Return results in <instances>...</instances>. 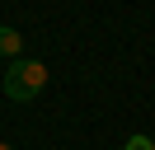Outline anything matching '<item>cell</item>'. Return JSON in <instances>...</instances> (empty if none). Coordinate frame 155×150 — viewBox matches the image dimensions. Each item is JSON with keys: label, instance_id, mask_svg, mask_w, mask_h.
<instances>
[{"label": "cell", "instance_id": "1", "mask_svg": "<svg viewBox=\"0 0 155 150\" xmlns=\"http://www.w3.org/2000/svg\"><path fill=\"white\" fill-rule=\"evenodd\" d=\"M0 84H5V99H14V103H33L42 89H47V66H42V61H28V56H19V61H10V70L0 75Z\"/></svg>", "mask_w": 155, "mask_h": 150}, {"label": "cell", "instance_id": "2", "mask_svg": "<svg viewBox=\"0 0 155 150\" xmlns=\"http://www.w3.org/2000/svg\"><path fill=\"white\" fill-rule=\"evenodd\" d=\"M19 47H24L19 28H10V24H0V56H5V61H19Z\"/></svg>", "mask_w": 155, "mask_h": 150}, {"label": "cell", "instance_id": "3", "mask_svg": "<svg viewBox=\"0 0 155 150\" xmlns=\"http://www.w3.org/2000/svg\"><path fill=\"white\" fill-rule=\"evenodd\" d=\"M122 150H155V141H150V136H127Z\"/></svg>", "mask_w": 155, "mask_h": 150}, {"label": "cell", "instance_id": "4", "mask_svg": "<svg viewBox=\"0 0 155 150\" xmlns=\"http://www.w3.org/2000/svg\"><path fill=\"white\" fill-rule=\"evenodd\" d=\"M0 150H14V145H5V141H0Z\"/></svg>", "mask_w": 155, "mask_h": 150}]
</instances>
